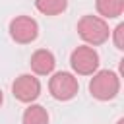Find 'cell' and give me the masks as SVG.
Returning <instances> with one entry per match:
<instances>
[{"mask_svg":"<svg viewBox=\"0 0 124 124\" xmlns=\"http://www.w3.org/2000/svg\"><path fill=\"white\" fill-rule=\"evenodd\" d=\"M89 81V93L97 101H110L120 93V78L112 70H97L91 74Z\"/></svg>","mask_w":124,"mask_h":124,"instance_id":"cell-1","label":"cell"},{"mask_svg":"<svg viewBox=\"0 0 124 124\" xmlns=\"http://www.w3.org/2000/svg\"><path fill=\"white\" fill-rule=\"evenodd\" d=\"M78 35L89 45V46H99L108 41L110 29L108 23L101 16H83L78 21Z\"/></svg>","mask_w":124,"mask_h":124,"instance_id":"cell-2","label":"cell"},{"mask_svg":"<svg viewBox=\"0 0 124 124\" xmlns=\"http://www.w3.org/2000/svg\"><path fill=\"white\" fill-rule=\"evenodd\" d=\"M70 66L78 76H91L99 70V52L89 45H81L72 50Z\"/></svg>","mask_w":124,"mask_h":124,"instance_id":"cell-3","label":"cell"},{"mask_svg":"<svg viewBox=\"0 0 124 124\" xmlns=\"http://www.w3.org/2000/svg\"><path fill=\"white\" fill-rule=\"evenodd\" d=\"M48 91L56 101H70L79 91L78 78L70 72H56L48 81Z\"/></svg>","mask_w":124,"mask_h":124,"instance_id":"cell-4","label":"cell"},{"mask_svg":"<svg viewBox=\"0 0 124 124\" xmlns=\"http://www.w3.org/2000/svg\"><path fill=\"white\" fill-rule=\"evenodd\" d=\"M8 31L17 45H29L39 37V23L31 16H16L10 21Z\"/></svg>","mask_w":124,"mask_h":124,"instance_id":"cell-5","label":"cell"},{"mask_svg":"<svg viewBox=\"0 0 124 124\" xmlns=\"http://www.w3.org/2000/svg\"><path fill=\"white\" fill-rule=\"evenodd\" d=\"M12 95L19 101V103H33L39 99L41 95V81L39 78L31 76V74H21L14 79L12 83Z\"/></svg>","mask_w":124,"mask_h":124,"instance_id":"cell-6","label":"cell"},{"mask_svg":"<svg viewBox=\"0 0 124 124\" xmlns=\"http://www.w3.org/2000/svg\"><path fill=\"white\" fill-rule=\"evenodd\" d=\"M29 66L33 70V74L37 76H48L54 72V66H56V58L50 50L46 48H37L33 54H31V60H29Z\"/></svg>","mask_w":124,"mask_h":124,"instance_id":"cell-7","label":"cell"},{"mask_svg":"<svg viewBox=\"0 0 124 124\" xmlns=\"http://www.w3.org/2000/svg\"><path fill=\"white\" fill-rule=\"evenodd\" d=\"M95 8L103 19H116L124 12V0H95Z\"/></svg>","mask_w":124,"mask_h":124,"instance_id":"cell-8","label":"cell"},{"mask_svg":"<svg viewBox=\"0 0 124 124\" xmlns=\"http://www.w3.org/2000/svg\"><path fill=\"white\" fill-rule=\"evenodd\" d=\"M21 124H48V112L43 105L29 103V107L23 110Z\"/></svg>","mask_w":124,"mask_h":124,"instance_id":"cell-9","label":"cell"},{"mask_svg":"<svg viewBox=\"0 0 124 124\" xmlns=\"http://www.w3.org/2000/svg\"><path fill=\"white\" fill-rule=\"evenodd\" d=\"M35 8L45 16H60L68 8V0H35Z\"/></svg>","mask_w":124,"mask_h":124,"instance_id":"cell-10","label":"cell"},{"mask_svg":"<svg viewBox=\"0 0 124 124\" xmlns=\"http://www.w3.org/2000/svg\"><path fill=\"white\" fill-rule=\"evenodd\" d=\"M112 43L118 50L124 48V23H118L114 29H112Z\"/></svg>","mask_w":124,"mask_h":124,"instance_id":"cell-11","label":"cell"},{"mask_svg":"<svg viewBox=\"0 0 124 124\" xmlns=\"http://www.w3.org/2000/svg\"><path fill=\"white\" fill-rule=\"evenodd\" d=\"M2 103H4V93H2V89H0V107H2Z\"/></svg>","mask_w":124,"mask_h":124,"instance_id":"cell-12","label":"cell"},{"mask_svg":"<svg viewBox=\"0 0 124 124\" xmlns=\"http://www.w3.org/2000/svg\"><path fill=\"white\" fill-rule=\"evenodd\" d=\"M116 124H124V118H118V122Z\"/></svg>","mask_w":124,"mask_h":124,"instance_id":"cell-13","label":"cell"}]
</instances>
